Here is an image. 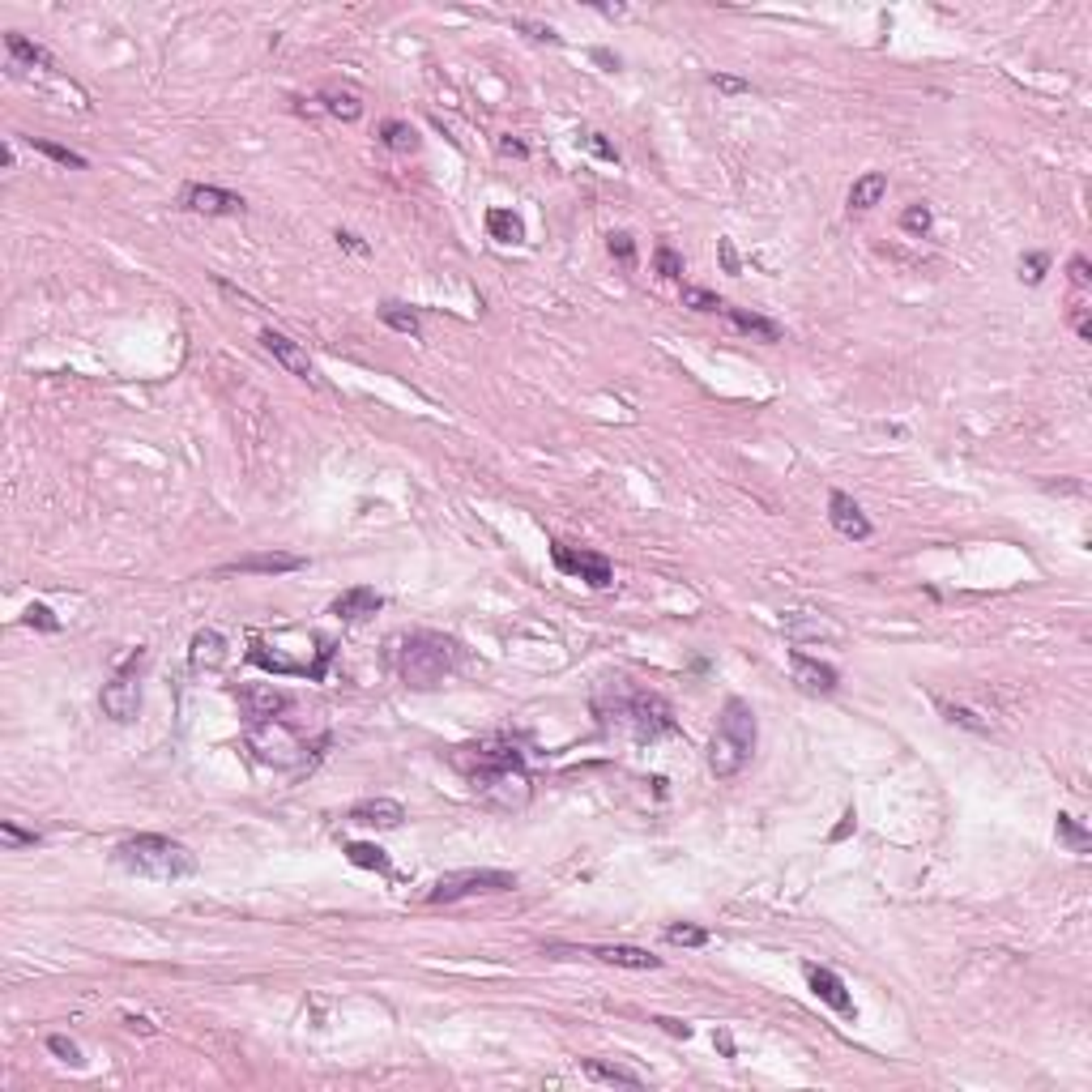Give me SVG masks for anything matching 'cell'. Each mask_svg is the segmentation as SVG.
<instances>
[{"mask_svg": "<svg viewBox=\"0 0 1092 1092\" xmlns=\"http://www.w3.org/2000/svg\"><path fill=\"white\" fill-rule=\"evenodd\" d=\"M456 768H465V777L474 785V799L491 807V811H525L529 807V772L517 747L508 743H478V747H461Z\"/></svg>", "mask_w": 1092, "mask_h": 1092, "instance_id": "cell-1", "label": "cell"}, {"mask_svg": "<svg viewBox=\"0 0 1092 1092\" xmlns=\"http://www.w3.org/2000/svg\"><path fill=\"white\" fill-rule=\"evenodd\" d=\"M755 738H760V721L751 713V704L730 696L721 704L717 730H713V743H708V772L721 777V781L738 777L747 768V760L755 755Z\"/></svg>", "mask_w": 1092, "mask_h": 1092, "instance_id": "cell-2", "label": "cell"}, {"mask_svg": "<svg viewBox=\"0 0 1092 1092\" xmlns=\"http://www.w3.org/2000/svg\"><path fill=\"white\" fill-rule=\"evenodd\" d=\"M115 862L141 875V880H158V883H176L196 875V853L171 836H154V832H141V836H129L115 845Z\"/></svg>", "mask_w": 1092, "mask_h": 1092, "instance_id": "cell-3", "label": "cell"}, {"mask_svg": "<svg viewBox=\"0 0 1092 1092\" xmlns=\"http://www.w3.org/2000/svg\"><path fill=\"white\" fill-rule=\"evenodd\" d=\"M453 653L456 645L444 636H431V632L410 636L406 649H402V679H406V687H414V691L440 687L444 674L453 670Z\"/></svg>", "mask_w": 1092, "mask_h": 1092, "instance_id": "cell-4", "label": "cell"}, {"mask_svg": "<svg viewBox=\"0 0 1092 1092\" xmlns=\"http://www.w3.org/2000/svg\"><path fill=\"white\" fill-rule=\"evenodd\" d=\"M244 743L248 751L261 760V764H274V768H299L303 760H308V747H303V738L286 726V721H248L244 730Z\"/></svg>", "mask_w": 1092, "mask_h": 1092, "instance_id": "cell-5", "label": "cell"}, {"mask_svg": "<svg viewBox=\"0 0 1092 1092\" xmlns=\"http://www.w3.org/2000/svg\"><path fill=\"white\" fill-rule=\"evenodd\" d=\"M517 875L512 871H448L431 883L427 905H453L465 897H491V892H512Z\"/></svg>", "mask_w": 1092, "mask_h": 1092, "instance_id": "cell-6", "label": "cell"}, {"mask_svg": "<svg viewBox=\"0 0 1092 1092\" xmlns=\"http://www.w3.org/2000/svg\"><path fill=\"white\" fill-rule=\"evenodd\" d=\"M141 666H146V653H137L132 662H124V666L103 683V691H98L103 713H107L112 721H120V726H129V721L137 717V708H141Z\"/></svg>", "mask_w": 1092, "mask_h": 1092, "instance_id": "cell-7", "label": "cell"}, {"mask_svg": "<svg viewBox=\"0 0 1092 1092\" xmlns=\"http://www.w3.org/2000/svg\"><path fill=\"white\" fill-rule=\"evenodd\" d=\"M619 717L636 730V738H662V734H674L679 730V721H674V713H670V704L662 700V696H653V691H640V696H627V704L619 708Z\"/></svg>", "mask_w": 1092, "mask_h": 1092, "instance_id": "cell-8", "label": "cell"}, {"mask_svg": "<svg viewBox=\"0 0 1092 1092\" xmlns=\"http://www.w3.org/2000/svg\"><path fill=\"white\" fill-rule=\"evenodd\" d=\"M551 559L559 572H568V576H581L585 585L593 589H606L610 581H615V568H610V559L598 551H585V546H568V542H555L551 546Z\"/></svg>", "mask_w": 1092, "mask_h": 1092, "instance_id": "cell-9", "label": "cell"}, {"mask_svg": "<svg viewBox=\"0 0 1092 1092\" xmlns=\"http://www.w3.org/2000/svg\"><path fill=\"white\" fill-rule=\"evenodd\" d=\"M790 674H794V687L807 691V696H832L836 683H841L836 666L819 662V657H807L802 649H790Z\"/></svg>", "mask_w": 1092, "mask_h": 1092, "instance_id": "cell-10", "label": "cell"}, {"mask_svg": "<svg viewBox=\"0 0 1092 1092\" xmlns=\"http://www.w3.org/2000/svg\"><path fill=\"white\" fill-rule=\"evenodd\" d=\"M308 568V559L303 555H291V551H261V555H239V559H230V564H222V576H277V572H299Z\"/></svg>", "mask_w": 1092, "mask_h": 1092, "instance_id": "cell-11", "label": "cell"}, {"mask_svg": "<svg viewBox=\"0 0 1092 1092\" xmlns=\"http://www.w3.org/2000/svg\"><path fill=\"white\" fill-rule=\"evenodd\" d=\"M180 201H184V210L205 213V218H227V213H244V196L227 193V188H213V184H188Z\"/></svg>", "mask_w": 1092, "mask_h": 1092, "instance_id": "cell-12", "label": "cell"}, {"mask_svg": "<svg viewBox=\"0 0 1092 1092\" xmlns=\"http://www.w3.org/2000/svg\"><path fill=\"white\" fill-rule=\"evenodd\" d=\"M261 346L291 375H299V380H316V363H311V355L299 342H291L286 333H277V329H261Z\"/></svg>", "mask_w": 1092, "mask_h": 1092, "instance_id": "cell-13", "label": "cell"}, {"mask_svg": "<svg viewBox=\"0 0 1092 1092\" xmlns=\"http://www.w3.org/2000/svg\"><path fill=\"white\" fill-rule=\"evenodd\" d=\"M828 521H832V529H836L841 538H849V542H866V538H871V521H866V512L858 508V500H849L845 491H832V495H828Z\"/></svg>", "mask_w": 1092, "mask_h": 1092, "instance_id": "cell-14", "label": "cell"}, {"mask_svg": "<svg viewBox=\"0 0 1092 1092\" xmlns=\"http://www.w3.org/2000/svg\"><path fill=\"white\" fill-rule=\"evenodd\" d=\"M802 978H807V986L816 990L819 1003H828L832 1011H841V1015H853V998H849V986L832 969H824V964H802Z\"/></svg>", "mask_w": 1092, "mask_h": 1092, "instance_id": "cell-15", "label": "cell"}, {"mask_svg": "<svg viewBox=\"0 0 1092 1092\" xmlns=\"http://www.w3.org/2000/svg\"><path fill=\"white\" fill-rule=\"evenodd\" d=\"M235 700L244 704V717L248 721H274L282 708H291V696L286 691H277V687H239L235 691Z\"/></svg>", "mask_w": 1092, "mask_h": 1092, "instance_id": "cell-16", "label": "cell"}, {"mask_svg": "<svg viewBox=\"0 0 1092 1092\" xmlns=\"http://www.w3.org/2000/svg\"><path fill=\"white\" fill-rule=\"evenodd\" d=\"M406 819V807L397 799H363L350 807V824H363V828H402Z\"/></svg>", "mask_w": 1092, "mask_h": 1092, "instance_id": "cell-17", "label": "cell"}, {"mask_svg": "<svg viewBox=\"0 0 1092 1092\" xmlns=\"http://www.w3.org/2000/svg\"><path fill=\"white\" fill-rule=\"evenodd\" d=\"M380 606H384V598H380L372 585H355L333 602V615H338L342 623H359V619H372Z\"/></svg>", "mask_w": 1092, "mask_h": 1092, "instance_id": "cell-18", "label": "cell"}, {"mask_svg": "<svg viewBox=\"0 0 1092 1092\" xmlns=\"http://www.w3.org/2000/svg\"><path fill=\"white\" fill-rule=\"evenodd\" d=\"M585 956L615 969H662V956H649L645 947H627V943H606V947H589Z\"/></svg>", "mask_w": 1092, "mask_h": 1092, "instance_id": "cell-19", "label": "cell"}, {"mask_svg": "<svg viewBox=\"0 0 1092 1092\" xmlns=\"http://www.w3.org/2000/svg\"><path fill=\"white\" fill-rule=\"evenodd\" d=\"M188 662H193L196 670H213L227 662V640H222V632H196L193 636V653H188Z\"/></svg>", "mask_w": 1092, "mask_h": 1092, "instance_id": "cell-20", "label": "cell"}, {"mask_svg": "<svg viewBox=\"0 0 1092 1092\" xmlns=\"http://www.w3.org/2000/svg\"><path fill=\"white\" fill-rule=\"evenodd\" d=\"M320 103H325V112L333 115V120H342V124H355L363 115V98L355 95V90H346V86H325L320 90Z\"/></svg>", "mask_w": 1092, "mask_h": 1092, "instance_id": "cell-21", "label": "cell"}, {"mask_svg": "<svg viewBox=\"0 0 1092 1092\" xmlns=\"http://www.w3.org/2000/svg\"><path fill=\"white\" fill-rule=\"evenodd\" d=\"M721 311L734 320V329H743V333H751V338H760V342H781V325L768 320V316H760V311H747V308H721Z\"/></svg>", "mask_w": 1092, "mask_h": 1092, "instance_id": "cell-22", "label": "cell"}, {"mask_svg": "<svg viewBox=\"0 0 1092 1092\" xmlns=\"http://www.w3.org/2000/svg\"><path fill=\"white\" fill-rule=\"evenodd\" d=\"M5 48H9V56H14V68H56V60H51L48 51L39 48V43H31L26 34H17V31H9L5 34Z\"/></svg>", "mask_w": 1092, "mask_h": 1092, "instance_id": "cell-23", "label": "cell"}, {"mask_svg": "<svg viewBox=\"0 0 1092 1092\" xmlns=\"http://www.w3.org/2000/svg\"><path fill=\"white\" fill-rule=\"evenodd\" d=\"M581 1067H585V1076H589V1079H598V1084H623V1088H645V1076H636L632 1067H619V1062L585 1059Z\"/></svg>", "mask_w": 1092, "mask_h": 1092, "instance_id": "cell-24", "label": "cell"}, {"mask_svg": "<svg viewBox=\"0 0 1092 1092\" xmlns=\"http://www.w3.org/2000/svg\"><path fill=\"white\" fill-rule=\"evenodd\" d=\"M883 193H888V176L883 171H866L862 180H853V188H849V210H871V205H880Z\"/></svg>", "mask_w": 1092, "mask_h": 1092, "instance_id": "cell-25", "label": "cell"}, {"mask_svg": "<svg viewBox=\"0 0 1092 1092\" xmlns=\"http://www.w3.org/2000/svg\"><path fill=\"white\" fill-rule=\"evenodd\" d=\"M380 146L393 149V154H414L419 149V132L406 120H384L380 124Z\"/></svg>", "mask_w": 1092, "mask_h": 1092, "instance_id": "cell-26", "label": "cell"}, {"mask_svg": "<svg viewBox=\"0 0 1092 1092\" xmlns=\"http://www.w3.org/2000/svg\"><path fill=\"white\" fill-rule=\"evenodd\" d=\"M487 230L500 244H525V222L512 210H487Z\"/></svg>", "mask_w": 1092, "mask_h": 1092, "instance_id": "cell-27", "label": "cell"}, {"mask_svg": "<svg viewBox=\"0 0 1092 1092\" xmlns=\"http://www.w3.org/2000/svg\"><path fill=\"white\" fill-rule=\"evenodd\" d=\"M380 320H384L389 329H397V333L423 338V320H419V311H414V308H402V303H384V308H380Z\"/></svg>", "mask_w": 1092, "mask_h": 1092, "instance_id": "cell-28", "label": "cell"}, {"mask_svg": "<svg viewBox=\"0 0 1092 1092\" xmlns=\"http://www.w3.org/2000/svg\"><path fill=\"white\" fill-rule=\"evenodd\" d=\"M346 858L355 866H363V871H380V875H389L393 871V862H389V853L380 845H363V841H355V845H346Z\"/></svg>", "mask_w": 1092, "mask_h": 1092, "instance_id": "cell-29", "label": "cell"}, {"mask_svg": "<svg viewBox=\"0 0 1092 1092\" xmlns=\"http://www.w3.org/2000/svg\"><path fill=\"white\" fill-rule=\"evenodd\" d=\"M31 146L39 149V154H48L51 163H60V167H73V171H86V158L77 154V149H68V146H56V141H48V137H31Z\"/></svg>", "mask_w": 1092, "mask_h": 1092, "instance_id": "cell-30", "label": "cell"}, {"mask_svg": "<svg viewBox=\"0 0 1092 1092\" xmlns=\"http://www.w3.org/2000/svg\"><path fill=\"white\" fill-rule=\"evenodd\" d=\"M939 713H943L952 726H964V730H973V734H990V721L981 717V713H973V708H964V704H939Z\"/></svg>", "mask_w": 1092, "mask_h": 1092, "instance_id": "cell-31", "label": "cell"}, {"mask_svg": "<svg viewBox=\"0 0 1092 1092\" xmlns=\"http://www.w3.org/2000/svg\"><path fill=\"white\" fill-rule=\"evenodd\" d=\"M1059 841L1071 845V853H1088V845H1092V836L1084 832V824L1076 816H1059Z\"/></svg>", "mask_w": 1092, "mask_h": 1092, "instance_id": "cell-32", "label": "cell"}, {"mask_svg": "<svg viewBox=\"0 0 1092 1092\" xmlns=\"http://www.w3.org/2000/svg\"><path fill=\"white\" fill-rule=\"evenodd\" d=\"M683 308H691V311H721V308H726V299H721L717 291H708V286H683Z\"/></svg>", "mask_w": 1092, "mask_h": 1092, "instance_id": "cell-33", "label": "cell"}, {"mask_svg": "<svg viewBox=\"0 0 1092 1092\" xmlns=\"http://www.w3.org/2000/svg\"><path fill=\"white\" fill-rule=\"evenodd\" d=\"M666 943H674V947H704V943H708V930L691 926V922H674V926H666Z\"/></svg>", "mask_w": 1092, "mask_h": 1092, "instance_id": "cell-34", "label": "cell"}, {"mask_svg": "<svg viewBox=\"0 0 1092 1092\" xmlns=\"http://www.w3.org/2000/svg\"><path fill=\"white\" fill-rule=\"evenodd\" d=\"M653 269H657V277H666V282H679V277H683V257H679L670 244H662L657 252H653Z\"/></svg>", "mask_w": 1092, "mask_h": 1092, "instance_id": "cell-35", "label": "cell"}, {"mask_svg": "<svg viewBox=\"0 0 1092 1092\" xmlns=\"http://www.w3.org/2000/svg\"><path fill=\"white\" fill-rule=\"evenodd\" d=\"M48 1050H51V1054H56L60 1062H68V1067H86L82 1045L73 1042V1037H65V1033H51V1037H48Z\"/></svg>", "mask_w": 1092, "mask_h": 1092, "instance_id": "cell-36", "label": "cell"}, {"mask_svg": "<svg viewBox=\"0 0 1092 1092\" xmlns=\"http://www.w3.org/2000/svg\"><path fill=\"white\" fill-rule=\"evenodd\" d=\"M900 227L909 230V235H926V230L934 227V213H930V205H922V201H913L909 210L900 213Z\"/></svg>", "mask_w": 1092, "mask_h": 1092, "instance_id": "cell-37", "label": "cell"}, {"mask_svg": "<svg viewBox=\"0 0 1092 1092\" xmlns=\"http://www.w3.org/2000/svg\"><path fill=\"white\" fill-rule=\"evenodd\" d=\"M1045 269H1050V257L1045 252H1028V257H1020V277H1024L1028 286H1037L1045 277Z\"/></svg>", "mask_w": 1092, "mask_h": 1092, "instance_id": "cell-38", "label": "cell"}, {"mask_svg": "<svg viewBox=\"0 0 1092 1092\" xmlns=\"http://www.w3.org/2000/svg\"><path fill=\"white\" fill-rule=\"evenodd\" d=\"M26 627H39V632H60V619H56V615H51L43 602H34V606H26Z\"/></svg>", "mask_w": 1092, "mask_h": 1092, "instance_id": "cell-39", "label": "cell"}, {"mask_svg": "<svg viewBox=\"0 0 1092 1092\" xmlns=\"http://www.w3.org/2000/svg\"><path fill=\"white\" fill-rule=\"evenodd\" d=\"M0 841L9 849H17V845H39V832H26V828H17L14 819H5L0 824Z\"/></svg>", "mask_w": 1092, "mask_h": 1092, "instance_id": "cell-40", "label": "cell"}, {"mask_svg": "<svg viewBox=\"0 0 1092 1092\" xmlns=\"http://www.w3.org/2000/svg\"><path fill=\"white\" fill-rule=\"evenodd\" d=\"M581 146H585L589 154H598V158H606V163H619V149L610 146V141H606L602 132H585V137H581Z\"/></svg>", "mask_w": 1092, "mask_h": 1092, "instance_id": "cell-41", "label": "cell"}, {"mask_svg": "<svg viewBox=\"0 0 1092 1092\" xmlns=\"http://www.w3.org/2000/svg\"><path fill=\"white\" fill-rule=\"evenodd\" d=\"M606 248H610V257H615V261H623V265L636 261V244H632V235H623V230H615V235L606 239Z\"/></svg>", "mask_w": 1092, "mask_h": 1092, "instance_id": "cell-42", "label": "cell"}, {"mask_svg": "<svg viewBox=\"0 0 1092 1092\" xmlns=\"http://www.w3.org/2000/svg\"><path fill=\"white\" fill-rule=\"evenodd\" d=\"M708 82L717 86L721 95H751V82H743V77H730V73H713Z\"/></svg>", "mask_w": 1092, "mask_h": 1092, "instance_id": "cell-43", "label": "cell"}, {"mask_svg": "<svg viewBox=\"0 0 1092 1092\" xmlns=\"http://www.w3.org/2000/svg\"><path fill=\"white\" fill-rule=\"evenodd\" d=\"M717 257H721V269H726V274H734V277L743 274V261H738V252H734L730 239H717Z\"/></svg>", "mask_w": 1092, "mask_h": 1092, "instance_id": "cell-44", "label": "cell"}, {"mask_svg": "<svg viewBox=\"0 0 1092 1092\" xmlns=\"http://www.w3.org/2000/svg\"><path fill=\"white\" fill-rule=\"evenodd\" d=\"M1067 274H1071V282H1076V286H1088V282H1092L1088 257H1071V265H1067Z\"/></svg>", "mask_w": 1092, "mask_h": 1092, "instance_id": "cell-45", "label": "cell"}, {"mask_svg": "<svg viewBox=\"0 0 1092 1092\" xmlns=\"http://www.w3.org/2000/svg\"><path fill=\"white\" fill-rule=\"evenodd\" d=\"M521 31H529V39H538V43H559V34L551 31V26H538V22H517Z\"/></svg>", "mask_w": 1092, "mask_h": 1092, "instance_id": "cell-46", "label": "cell"}, {"mask_svg": "<svg viewBox=\"0 0 1092 1092\" xmlns=\"http://www.w3.org/2000/svg\"><path fill=\"white\" fill-rule=\"evenodd\" d=\"M653 1024H662V1028L670 1033V1037H683V1042L691 1037V1024H683V1020H670V1015H657Z\"/></svg>", "mask_w": 1092, "mask_h": 1092, "instance_id": "cell-47", "label": "cell"}, {"mask_svg": "<svg viewBox=\"0 0 1092 1092\" xmlns=\"http://www.w3.org/2000/svg\"><path fill=\"white\" fill-rule=\"evenodd\" d=\"M500 154L504 158H529V146L525 141H512V137H500Z\"/></svg>", "mask_w": 1092, "mask_h": 1092, "instance_id": "cell-48", "label": "cell"}, {"mask_svg": "<svg viewBox=\"0 0 1092 1092\" xmlns=\"http://www.w3.org/2000/svg\"><path fill=\"white\" fill-rule=\"evenodd\" d=\"M338 244L350 248V252H359V257H367V244H363L359 235H350V230H338Z\"/></svg>", "mask_w": 1092, "mask_h": 1092, "instance_id": "cell-49", "label": "cell"}, {"mask_svg": "<svg viewBox=\"0 0 1092 1092\" xmlns=\"http://www.w3.org/2000/svg\"><path fill=\"white\" fill-rule=\"evenodd\" d=\"M124 1028H129V1033H146V1037H149V1033H158V1028L149 1024L146 1015H124Z\"/></svg>", "mask_w": 1092, "mask_h": 1092, "instance_id": "cell-50", "label": "cell"}, {"mask_svg": "<svg viewBox=\"0 0 1092 1092\" xmlns=\"http://www.w3.org/2000/svg\"><path fill=\"white\" fill-rule=\"evenodd\" d=\"M1076 333H1079V338H1084V342H1088V338H1092V325H1088V311H1076Z\"/></svg>", "mask_w": 1092, "mask_h": 1092, "instance_id": "cell-51", "label": "cell"}, {"mask_svg": "<svg viewBox=\"0 0 1092 1092\" xmlns=\"http://www.w3.org/2000/svg\"><path fill=\"white\" fill-rule=\"evenodd\" d=\"M593 60H598V65H606V68H619V60H615V56H610V51H602V48L593 51Z\"/></svg>", "mask_w": 1092, "mask_h": 1092, "instance_id": "cell-52", "label": "cell"}, {"mask_svg": "<svg viewBox=\"0 0 1092 1092\" xmlns=\"http://www.w3.org/2000/svg\"><path fill=\"white\" fill-rule=\"evenodd\" d=\"M717 1045H721V1054H726V1059H734V1042H730V1033H717Z\"/></svg>", "mask_w": 1092, "mask_h": 1092, "instance_id": "cell-53", "label": "cell"}, {"mask_svg": "<svg viewBox=\"0 0 1092 1092\" xmlns=\"http://www.w3.org/2000/svg\"><path fill=\"white\" fill-rule=\"evenodd\" d=\"M0 163L9 167V171H14V163H17V154H14V146H9V141H5V154H0Z\"/></svg>", "mask_w": 1092, "mask_h": 1092, "instance_id": "cell-54", "label": "cell"}, {"mask_svg": "<svg viewBox=\"0 0 1092 1092\" xmlns=\"http://www.w3.org/2000/svg\"><path fill=\"white\" fill-rule=\"evenodd\" d=\"M602 14L606 17H623V14H627V5H602Z\"/></svg>", "mask_w": 1092, "mask_h": 1092, "instance_id": "cell-55", "label": "cell"}]
</instances>
